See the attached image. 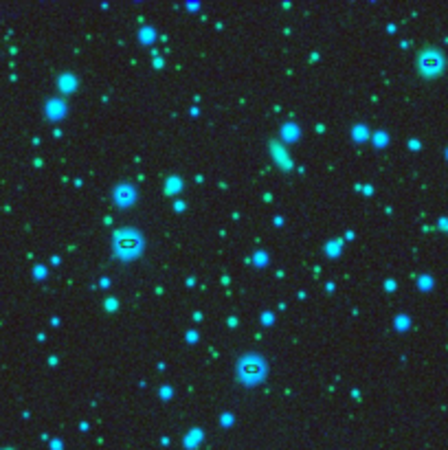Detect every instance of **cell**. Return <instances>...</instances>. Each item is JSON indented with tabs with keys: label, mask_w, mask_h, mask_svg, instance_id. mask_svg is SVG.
<instances>
[{
	"label": "cell",
	"mask_w": 448,
	"mask_h": 450,
	"mask_svg": "<svg viewBox=\"0 0 448 450\" xmlns=\"http://www.w3.org/2000/svg\"><path fill=\"white\" fill-rule=\"evenodd\" d=\"M139 248H141V240H139V235H134L132 231H125L117 237V253L119 255L132 257V255L139 253Z\"/></svg>",
	"instance_id": "obj_1"
},
{
	"label": "cell",
	"mask_w": 448,
	"mask_h": 450,
	"mask_svg": "<svg viewBox=\"0 0 448 450\" xmlns=\"http://www.w3.org/2000/svg\"><path fill=\"white\" fill-rule=\"evenodd\" d=\"M259 363L255 358H246L244 360V367H242V376L246 378V380H257L259 378Z\"/></svg>",
	"instance_id": "obj_2"
}]
</instances>
